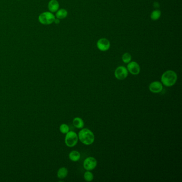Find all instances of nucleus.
I'll return each mask as SVG.
<instances>
[{
    "label": "nucleus",
    "instance_id": "obj_1",
    "mask_svg": "<svg viewBox=\"0 0 182 182\" xmlns=\"http://www.w3.org/2000/svg\"><path fill=\"white\" fill-rule=\"evenodd\" d=\"M177 80V75L175 72L168 70L163 73L161 81L163 85L166 87H171L175 84Z\"/></svg>",
    "mask_w": 182,
    "mask_h": 182
},
{
    "label": "nucleus",
    "instance_id": "obj_2",
    "mask_svg": "<svg viewBox=\"0 0 182 182\" xmlns=\"http://www.w3.org/2000/svg\"><path fill=\"white\" fill-rule=\"evenodd\" d=\"M79 139L85 145H90L95 141V136L93 132L88 128H83L79 132Z\"/></svg>",
    "mask_w": 182,
    "mask_h": 182
},
{
    "label": "nucleus",
    "instance_id": "obj_3",
    "mask_svg": "<svg viewBox=\"0 0 182 182\" xmlns=\"http://www.w3.org/2000/svg\"><path fill=\"white\" fill-rule=\"evenodd\" d=\"M78 135L76 132L73 131H69L66 134L65 138V144L68 147L72 148L77 144L78 142Z\"/></svg>",
    "mask_w": 182,
    "mask_h": 182
},
{
    "label": "nucleus",
    "instance_id": "obj_4",
    "mask_svg": "<svg viewBox=\"0 0 182 182\" xmlns=\"http://www.w3.org/2000/svg\"><path fill=\"white\" fill-rule=\"evenodd\" d=\"M55 20L54 16L51 12H44L42 13L39 17L40 23L44 25H50L54 23Z\"/></svg>",
    "mask_w": 182,
    "mask_h": 182
},
{
    "label": "nucleus",
    "instance_id": "obj_5",
    "mask_svg": "<svg viewBox=\"0 0 182 182\" xmlns=\"http://www.w3.org/2000/svg\"><path fill=\"white\" fill-rule=\"evenodd\" d=\"M114 75L117 80H123L128 76V69L124 66H120L115 69Z\"/></svg>",
    "mask_w": 182,
    "mask_h": 182
},
{
    "label": "nucleus",
    "instance_id": "obj_6",
    "mask_svg": "<svg viewBox=\"0 0 182 182\" xmlns=\"http://www.w3.org/2000/svg\"><path fill=\"white\" fill-rule=\"evenodd\" d=\"M97 165V161L93 157H88L83 162V167L86 170L91 171L95 169Z\"/></svg>",
    "mask_w": 182,
    "mask_h": 182
},
{
    "label": "nucleus",
    "instance_id": "obj_7",
    "mask_svg": "<svg viewBox=\"0 0 182 182\" xmlns=\"http://www.w3.org/2000/svg\"><path fill=\"white\" fill-rule=\"evenodd\" d=\"M98 49L101 51H106L110 49L111 43L106 38H101L98 40L96 44Z\"/></svg>",
    "mask_w": 182,
    "mask_h": 182
},
{
    "label": "nucleus",
    "instance_id": "obj_8",
    "mask_svg": "<svg viewBox=\"0 0 182 182\" xmlns=\"http://www.w3.org/2000/svg\"><path fill=\"white\" fill-rule=\"evenodd\" d=\"M127 68L128 69V72H130L132 75H136L139 74L141 72V67L138 63L136 61H130L128 63Z\"/></svg>",
    "mask_w": 182,
    "mask_h": 182
},
{
    "label": "nucleus",
    "instance_id": "obj_9",
    "mask_svg": "<svg viewBox=\"0 0 182 182\" xmlns=\"http://www.w3.org/2000/svg\"><path fill=\"white\" fill-rule=\"evenodd\" d=\"M163 89L162 83L159 81H154L149 85V90L152 93H161Z\"/></svg>",
    "mask_w": 182,
    "mask_h": 182
},
{
    "label": "nucleus",
    "instance_id": "obj_10",
    "mask_svg": "<svg viewBox=\"0 0 182 182\" xmlns=\"http://www.w3.org/2000/svg\"><path fill=\"white\" fill-rule=\"evenodd\" d=\"M59 3L57 0H51L48 4V8L51 12H55L58 10Z\"/></svg>",
    "mask_w": 182,
    "mask_h": 182
},
{
    "label": "nucleus",
    "instance_id": "obj_11",
    "mask_svg": "<svg viewBox=\"0 0 182 182\" xmlns=\"http://www.w3.org/2000/svg\"><path fill=\"white\" fill-rule=\"evenodd\" d=\"M69 158L73 162H77L80 159L81 154L77 151H72L69 153Z\"/></svg>",
    "mask_w": 182,
    "mask_h": 182
},
{
    "label": "nucleus",
    "instance_id": "obj_12",
    "mask_svg": "<svg viewBox=\"0 0 182 182\" xmlns=\"http://www.w3.org/2000/svg\"><path fill=\"white\" fill-rule=\"evenodd\" d=\"M73 126L78 129H82L84 127L85 124L84 121L81 118L79 117H76L73 120Z\"/></svg>",
    "mask_w": 182,
    "mask_h": 182
},
{
    "label": "nucleus",
    "instance_id": "obj_13",
    "mask_svg": "<svg viewBox=\"0 0 182 182\" xmlns=\"http://www.w3.org/2000/svg\"><path fill=\"white\" fill-rule=\"evenodd\" d=\"M68 170L66 167H61L57 171V177L59 179L63 180L67 177Z\"/></svg>",
    "mask_w": 182,
    "mask_h": 182
},
{
    "label": "nucleus",
    "instance_id": "obj_14",
    "mask_svg": "<svg viewBox=\"0 0 182 182\" xmlns=\"http://www.w3.org/2000/svg\"><path fill=\"white\" fill-rule=\"evenodd\" d=\"M68 15V12L66 10L64 9H61L58 10L56 14L57 18L59 19H63L66 17Z\"/></svg>",
    "mask_w": 182,
    "mask_h": 182
},
{
    "label": "nucleus",
    "instance_id": "obj_15",
    "mask_svg": "<svg viewBox=\"0 0 182 182\" xmlns=\"http://www.w3.org/2000/svg\"><path fill=\"white\" fill-rule=\"evenodd\" d=\"M161 16V12L160 10L156 9L154 11H152V13L150 16V17H151V19L154 20V21H156V20H157L160 18Z\"/></svg>",
    "mask_w": 182,
    "mask_h": 182
},
{
    "label": "nucleus",
    "instance_id": "obj_16",
    "mask_svg": "<svg viewBox=\"0 0 182 182\" xmlns=\"http://www.w3.org/2000/svg\"><path fill=\"white\" fill-rule=\"evenodd\" d=\"M131 59H132V57H131V54L128 52L124 53L122 57V60L124 63H126V64H128L131 61Z\"/></svg>",
    "mask_w": 182,
    "mask_h": 182
},
{
    "label": "nucleus",
    "instance_id": "obj_17",
    "mask_svg": "<svg viewBox=\"0 0 182 182\" xmlns=\"http://www.w3.org/2000/svg\"><path fill=\"white\" fill-rule=\"evenodd\" d=\"M59 130L62 134H66L69 131V126L67 124H61L59 127Z\"/></svg>",
    "mask_w": 182,
    "mask_h": 182
},
{
    "label": "nucleus",
    "instance_id": "obj_18",
    "mask_svg": "<svg viewBox=\"0 0 182 182\" xmlns=\"http://www.w3.org/2000/svg\"><path fill=\"white\" fill-rule=\"evenodd\" d=\"M84 178L87 182H91L93 179V175L90 171L87 170L84 174Z\"/></svg>",
    "mask_w": 182,
    "mask_h": 182
},
{
    "label": "nucleus",
    "instance_id": "obj_19",
    "mask_svg": "<svg viewBox=\"0 0 182 182\" xmlns=\"http://www.w3.org/2000/svg\"><path fill=\"white\" fill-rule=\"evenodd\" d=\"M54 22L56 24H59V19H58V18H57L56 19H55Z\"/></svg>",
    "mask_w": 182,
    "mask_h": 182
}]
</instances>
